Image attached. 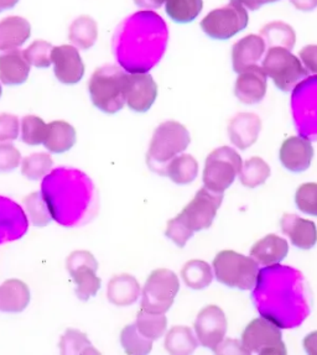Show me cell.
Here are the masks:
<instances>
[{"mask_svg":"<svg viewBox=\"0 0 317 355\" xmlns=\"http://www.w3.org/2000/svg\"><path fill=\"white\" fill-rule=\"evenodd\" d=\"M165 348L170 354H191L197 348L196 336L194 334L190 327H173L167 332Z\"/></svg>","mask_w":317,"mask_h":355,"instance_id":"83f0119b","label":"cell"},{"mask_svg":"<svg viewBox=\"0 0 317 355\" xmlns=\"http://www.w3.org/2000/svg\"><path fill=\"white\" fill-rule=\"evenodd\" d=\"M135 326L144 337L154 342L162 338L166 331L167 318L165 313H153L140 309L137 315Z\"/></svg>","mask_w":317,"mask_h":355,"instance_id":"836d02e7","label":"cell"},{"mask_svg":"<svg viewBox=\"0 0 317 355\" xmlns=\"http://www.w3.org/2000/svg\"><path fill=\"white\" fill-rule=\"evenodd\" d=\"M299 58L309 72L317 75V45H307L299 52Z\"/></svg>","mask_w":317,"mask_h":355,"instance_id":"f6af8a7d","label":"cell"},{"mask_svg":"<svg viewBox=\"0 0 317 355\" xmlns=\"http://www.w3.org/2000/svg\"><path fill=\"white\" fill-rule=\"evenodd\" d=\"M1 93H3V91H1V87H0V97H1Z\"/></svg>","mask_w":317,"mask_h":355,"instance_id":"816d5d0a","label":"cell"},{"mask_svg":"<svg viewBox=\"0 0 317 355\" xmlns=\"http://www.w3.org/2000/svg\"><path fill=\"white\" fill-rule=\"evenodd\" d=\"M134 3L140 8L153 9V8H160L165 3V0H134Z\"/></svg>","mask_w":317,"mask_h":355,"instance_id":"681fc988","label":"cell"},{"mask_svg":"<svg viewBox=\"0 0 317 355\" xmlns=\"http://www.w3.org/2000/svg\"><path fill=\"white\" fill-rule=\"evenodd\" d=\"M288 252V241L279 235L268 234L254 244L249 254L260 265L273 266L283 261Z\"/></svg>","mask_w":317,"mask_h":355,"instance_id":"7402d4cb","label":"cell"},{"mask_svg":"<svg viewBox=\"0 0 317 355\" xmlns=\"http://www.w3.org/2000/svg\"><path fill=\"white\" fill-rule=\"evenodd\" d=\"M260 36L266 41V45L269 47H284L291 50L295 46L296 35L295 31L288 24L271 23L260 30Z\"/></svg>","mask_w":317,"mask_h":355,"instance_id":"1f68e13d","label":"cell"},{"mask_svg":"<svg viewBox=\"0 0 317 355\" xmlns=\"http://www.w3.org/2000/svg\"><path fill=\"white\" fill-rule=\"evenodd\" d=\"M25 205L28 206L30 214H31V220L35 225H46L51 216L47 209L46 203L42 197V193H34L25 200Z\"/></svg>","mask_w":317,"mask_h":355,"instance_id":"b9f144b4","label":"cell"},{"mask_svg":"<svg viewBox=\"0 0 317 355\" xmlns=\"http://www.w3.org/2000/svg\"><path fill=\"white\" fill-rule=\"evenodd\" d=\"M266 77L264 69L257 64L242 71L234 86V94L238 101L248 105L259 103L266 97L268 88Z\"/></svg>","mask_w":317,"mask_h":355,"instance_id":"9a60e30c","label":"cell"},{"mask_svg":"<svg viewBox=\"0 0 317 355\" xmlns=\"http://www.w3.org/2000/svg\"><path fill=\"white\" fill-rule=\"evenodd\" d=\"M242 157L230 146H221L208 155L203 170V186L214 193L230 189L242 168Z\"/></svg>","mask_w":317,"mask_h":355,"instance_id":"8992f818","label":"cell"},{"mask_svg":"<svg viewBox=\"0 0 317 355\" xmlns=\"http://www.w3.org/2000/svg\"><path fill=\"white\" fill-rule=\"evenodd\" d=\"M30 290L23 281L17 279L6 280L0 285V311L22 312L30 304Z\"/></svg>","mask_w":317,"mask_h":355,"instance_id":"cb8c5ba5","label":"cell"},{"mask_svg":"<svg viewBox=\"0 0 317 355\" xmlns=\"http://www.w3.org/2000/svg\"><path fill=\"white\" fill-rule=\"evenodd\" d=\"M203 9V0H165L169 17L178 24L194 21Z\"/></svg>","mask_w":317,"mask_h":355,"instance_id":"d6a6232c","label":"cell"},{"mask_svg":"<svg viewBox=\"0 0 317 355\" xmlns=\"http://www.w3.org/2000/svg\"><path fill=\"white\" fill-rule=\"evenodd\" d=\"M98 37V26L92 17L82 15L69 26V40L82 50H88Z\"/></svg>","mask_w":317,"mask_h":355,"instance_id":"f1b7e54d","label":"cell"},{"mask_svg":"<svg viewBox=\"0 0 317 355\" xmlns=\"http://www.w3.org/2000/svg\"><path fill=\"white\" fill-rule=\"evenodd\" d=\"M76 130L74 126L64 121H55L47 125V134L44 145L50 153L62 154L74 148Z\"/></svg>","mask_w":317,"mask_h":355,"instance_id":"484cf974","label":"cell"},{"mask_svg":"<svg viewBox=\"0 0 317 355\" xmlns=\"http://www.w3.org/2000/svg\"><path fill=\"white\" fill-rule=\"evenodd\" d=\"M228 322L225 312L216 304H208L203 307L194 323L197 340L201 345L214 352L225 340Z\"/></svg>","mask_w":317,"mask_h":355,"instance_id":"7c38bea8","label":"cell"},{"mask_svg":"<svg viewBox=\"0 0 317 355\" xmlns=\"http://www.w3.org/2000/svg\"><path fill=\"white\" fill-rule=\"evenodd\" d=\"M31 64L24 52L10 50L0 55V80L6 86H17L28 80Z\"/></svg>","mask_w":317,"mask_h":355,"instance_id":"44dd1931","label":"cell"},{"mask_svg":"<svg viewBox=\"0 0 317 355\" xmlns=\"http://www.w3.org/2000/svg\"><path fill=\"white\" fill-rule=\"evenodd\" d=\"M140 295V285L134 276L129 274L117 275L110 281L107 296L110 302L118 307L133 304Z\"/></svg>","mask_w":317,"mask_h":355,"instance_id":"d4e9b609","label":"cell"},{"mask_svg":"<svg viewBox=\"0 0 317 355\" xmlns=\"http://www.w3.org/2000/svg\"><path fill=\"white\" fill-rule=\"evenodd\" d=\"M52 160L49 154H33L25 157L22 165V173L29 180H40L51 171Z\"/></svg>","mask_w":317,"mask_h":355,"instance_id":"8d00e7d4","label":"cell"},{"mask_svg":"<svg viewBox=\"0 0 317 355\" xmlns=\"http://www.w3.org/2000/svg\"><path fill=\"white\" fill-rule=\"evenodd\" d=\"M181 277L186 286L192 290H203L214 280L212 268L206 261L190 260L181 270Z\"/></svg>","mask_w":317,"mask_h":355,"instance_id":"f546056e","label":"cell"},{"mask_svg":"<svg viewBox=\"0 0 317 355\" xmlns=\"http://www.w3.org/2000/svg\"><path fill=\"white\" fill-rule=\"evenodd\" d=\"M280 224L284 234L288 235L295 247L309 250L316 245L317 228L312 220L285 213Z\"/></svg>","mask_w":317,"mask_h":355,"instance_id":"ac0fdd59","label":"cell"},{"mask_svg":"<svg viewBox=\"0 0 317 355\" xmlns=\"http://www.w3.org/2000/svg\"><path fill=\"white\" fill-rule=\"evenodd\" d=\"M22 161L20 151L12 144H0V171L15 170Z\"/></svg>","mask_w":317,"mask_h":355,"instance_id":"7bdbcfd3","label":"cell"},{"mask_svg":"<svg viewBox=\"0 0 317 355\" xmlns=\"http://www.w3.org/2000/svg\"><path fill=\"white\" fill-rule=\"evenodd\" d=\"M198 175V162L192 155H178L167 164L165 176L176 184H189Z\"/></svg>","mask_w":317,"mask_h":355,"instance_id":"4316f807","label":"cell"},{"mask_svg":"<svg viewBox=\"0 0 317 355\" xmlns=\"http://www.w3.org/2000/svg\"><path fill=\"white\" fill-rule=\"evenodd\" d=\"M20 123L17 115L0 114V143L12 141L19 137Z\"/></svg>","mask_w":317,"mask_h":355,"instance_id":"ee69618b","label":"cell"},{"mask_svg":"<svg viewBox=\"0 0 317 355\" xmlns=\"http://www.w3.org/2000/svg\"><path fill=\"white\" fill-rule=\"evenodd\" d=\"M53 46L45 40H36L30 45L24 55L30 64L37 69H47L52 63L51 55Z\"/></svg>","mask_w":317,"mask_h":355,"instance_id":"f35d334b","label":"cell"},{"mask_svg":"<svg viewBox=\"0 0 317 355\" xmlns=\"http://www.w3.org/2000/svg\"><path fill=\"white\" fill-rule=\"evenodd\" d=\"M266 50V41L260 35H248L232 47V64L237 73L259 62Z\"/></svg>","mask_w":317,"mask_h":355,"instance_id":"e0dca14e","label":"cell"},{"mask_svg":"<svg viewBox=\"0 0 317 355\" xmlns=\"http://www.w3.org/2000/svg\"><path fill=\"white\" fill-rule=\"evenodd\" d=\"M223 201L222 193H214L205 186L197 191L194 200L182 209V217L194 232L209 228Z\"/></svg>","mask_w":317,"mask_h":355,"instance_id":"8fae6325","label":"cell"},{"mask_svg":"<svg viewBox=\"0 0 317 355\" xmlns=\"http://www.w3.org/2000/svg\"><path fill=\"white\" fill-rule=\"evenodd\" d=\"M194 233L181 213L167 222L165 235L179 248H184Z\"/></svg>","mask_w":317,"mask_h":355,"instance_id":"ab89813d","label":"cell"},{"mask_svg":"<svg viewBox=\"0 0 317 355\" xmlns=\"http://www.w3.org/2000/svg\"><path fill=\"white\" fill-rule=\"evenodd\" d=\"M127 73L117 66H104L96 69L88 91L94 107L107 114H114L126 104Z\"/></svg>","mask_w":317,"mask_h":355,"instance_id":"3957f363","label":"cell"},{"mask_svg":"<svg viewBox=\"0 0 317 355\" xmlns=\"http://www.w3.org/2000/svg\"><path fill=\"white\" fill-rule=\"evenodd\" d=\"M295 203L301 212L317 216V184L307 182L299 186L295 193Z\"/></svg>","mask_w":317,"mask_h":355,"instance_id":"60d3db41","label":"cell"},{"mask_svg":"<svg viewBox=\"0 0 317 355\" xmlns=\"http://www.w3.org/2000/svg\"><path fill=\"white\" fill-rule=\"evenodd\" d=\"M262 130V121L258 115L239 113L228 124V134L233 145L246 150L255 144Z\"/></svg>","mask_w":317,"mask_h":355,"instance_id":"d6986e66","label":"cell"},{"mask_svg":"<svg viewBox=\"0 0 317 355\" xmlns=\"http://www.w3.org/2000/svg\"><path fill=\"white\" fill-rule=\"evenodd\" d=\"M290 3L301 12H312L317 8V0H290Z\"/></svg>","mask_w":317,"mask_h":355,"instance_id":"c3c4849f","label":"cell"},{"mask_svg":"<svg viewBox=\"0 0 317 355\" xmlns=\"http://www.w3.org/2000/svg\"><path fill=\"white\" fill-rule=\"evenodd\" d=\"M304 348L307 354L317 355V331L306 336L304 339Z\"/></svg>","mask_w":317,"mask_h":355,"instance_id":"bcb514c9","label":"cell"},{"mask_svg":"<svg viewBox=\"0 0 317 355\" xmlns=\"http://www.w3.org/2000/svg\"><path fill=\"white\" fill-rule=\"evenodd\" d=\"M26 230L28 222L22 208L0 197V243L17 239Z\"/></svg>","mask_w":317,"mask_h":355,"instance_id":"ffe728a7","label":"cell"},{"mask_svg":"<svg viewBox=\"0 0 317 355\" xmlns=\"http://www.w3.org/2000/svg\"><path fill=\"white\" fill-rule=\"evenodd\" d=\"M51 60L55 66V75L61 83L76 85L85 75V64L75 46L62 45L53 47Z\"/></svg>","mask_w":317,"mask_h":355,"instance_id":"5bb4252c","label":"cell"},{"mask_svg":"<svg viewBox=\"0 0 317 355\" xmlns=\"http://www.w3.org/2000/svg\"><path fill=\"white\" fill-rule=\"evenodd\" d=\"M121 343L127 354H149L153 348V340L139 332L135 323L121 331Z\"/></svg>","mask_w":317,"mask_h":355,"instance_id":"e575fe53","label":"cell"},{"mask_svg":"<svg viewBox=\"0 0 317 355\" xmlns=\"http://www.w3.org/2000/svg\"><path fill=\"white\" fill-rule=\"evenodd\" d=\"M61 352L64 354H88V353H94L98 354V350L93 348L92 344L87 339L86 334L75 331V329H69L60 343Z\"/></svg>","mask_w":317,"mask_h":355,"instance_id":"74e56055","label":"cell"},{"mask_svg":"<svg viewBox=\"0 0 317 355\" xmlns=\"http://www.w3.org/2000/svg\"><path fill=\"white\" fill-rule=\"evenodd\" d=\"M47 134V124L36 115H26L22 121V139L28 145L44 144Z\"/></svg>","mask_w":317,"mask_h":355,"instance_id":"d590c367","label":"cell"},{"mask_svg":"<svg viewBox=\"0 0 317 355\" xmlns=\"http://www.w3.org/2000/svg\"><path fill=\"white\" fill-rule=\"evenodd\" d=\"M239 4H242L244 8H247L249 10H258L259 8L271 3H277L279 0H237Z\"/></svg>","mask_w":317,"mask_h":355,"instance_id":"7dc6e473","label":"cell"},{"mask_svg":"<svg viewBox=\"0 0 317 355\" xmlns=\"http://www.w3.org/2000/svg\"><path fill=\"white\" fill-rule=\"evenodd\" d=\"M216 279L225 286L253 290L259 284L260 269L252 257L233 250L219 252L214 260Z\"/></svg>","mask_w":317,"mask_h":355,"instance_id":"277c9868","label":"cell"},{"mask_svg":"<svg viewBox=\"0 0 317 355\" xmlns=\"http://www.w3.org/2000/svg\"><path fill=\"white\" fill-rule=\"evenodd\" d=\"M238 176L244 187L257 189L258 186L266 184L271 176V167L263 159L254 156L243 164Z\"/></svg>","mask_w":317,"mask_h":355,"instance_id":"4dcf8cb0","label":"cell"},{"mask_svg":"<svg viewBox=\"0 0 317 355\" xmlns=\"http://www.w3.org/2000/svg\"><path fill=\"white\" fill-rule=\"evenodd\" d=\"M66 268L76 284V295L82 301L96 296L101 288L102 281L97 276L98 263L92 254L86 250H78L69 254Z\"/></svg>","mask_w":317,"mask_h":355,"instance_id":"30bf717a","label":"cell"},{"mask_svg":"<svg viewBox=\"0 0 317 355\" xmlns=\"http://www.w3.org/2000/svg\"><path fill=\"white\" fill-rule=\"evenodd\" d=\"M262 69L283 92L294 89L309 75L300 58L284 47H269Z\"/></svg>","mask_w":317,"mask_h":355,"instance_id":"52a82bcc","label":"cell"},{"mask_svg":"<svg viewBox=\"0 0 317 355\" xmlns=\"http://www.w3.org/2000/svg\"><path fill=\"white\" fill-rule=\"evenodd\" d=\"M156 97L157 85L153 76L143 72L127 75L126 103L129 108L138 113H145L155 103Z\"/></svg>","mask_w":317,"mask_h":355,"instance_id":"4fadbf2b","label":"cell"},{"mask_svg":"<svg viewBox=\"0 0 317 355\" xmlns=\"http://www.w3.org/2000/svg\"><path fill=\"white\" fill-rule=\"evenodd\" d=\"M85 176L74 170H55L42 182V197L51 218L64 225L78 220L86 208Z\"/></svg>","mask_w":317,"mask_h":355,"instance_id":"6da1fadb","label":"cell"},{"mask_svg":"<svg viewBox=\"0 0 317 355\" xmlns=\"http://www.w3.org/2000/svg\"><path fill=\"white\" fill-rule=\"evenodd\" d=\"M31 26L24 17H9L0 21V51L17 50L29 40Z\"/></svg>","mask_w":317,"mask_h":355,"instance_id":"603a6c76","label":"cell"},{"mask_svg":"<svg viewBox=\"0 0 317 355\" xmlns=\"http://www.w3.org/2000/svg\"><path fill=\"white\" fill-rule=\"evenodd\" d=\"M279 159L289 171H306L314 159L311 141L304 137H290L282 144Z\"/></svg>","mask_w":317,"mask_h":355,"instance_id":"2e32d148","label":"cell"},{"mask_svg":"<svg viewBox=\"0 0 317 355\" xmlns=\"http://www.w3.org/2000/svg\"><path fill=\"white\" fill-rule=\"evenodd\" d=\"M180 281L169 269H156L145 282L142 309L153 313H166L179 293Z\"/></svg>","mask_w":317,"mask_h":355,"instance_id":"ba28073f","label":"cell"},{"mask_svg":"<svg viewBox=\"0 0 317 355\" xmlns=\"http://www.w3.org/2000/svg\"><path fill=\"white\" fill-rule=\"evenodd\" d=\"M191 135L179 121H164L157 126L146 154V164L151 171L165 175L167 164L187 149Z\"/></svg>","mask_w":317,"mask_h":355,"instance_id":"7a4b0ae2","label":"cell"},{"mask_svg":"<svg viewBox=\"0 0 317 355\" xmlns=\"http://www.w3.org/2000/svg\"><path fill=\"white\" fill-rule=\"evenodd\" d=\"M19 0H0V12H6L8 9H12L17 6Z\"/></svg>","mask_w":317,"mask_h":355,"instance_id":"f907efd6","label":"cell"},{"mask_svg":"<svg viewBox=\"0 0 317 355\" xmlns=\"http://www.w3.org/2000/svg\"><path fill=\"white\" fill-rule=\"evenodd\" d=\"M249 17L246 8L237 0H231L223 8L214 9L203 17L201 29L214 40H228L248 26Z\"/></svg>","mask_w":317,"mask_h":355,"instance_id":"9c48e42d","label":"cell"},{"mask_svg":"<svg viewBox=\"0 0 317 355\" xmlns=\"http://www.w3.org/2000/svg\"><path fill=\"white\" fill-rule=\"evenodd\" d=\"M282 327L269 317L255 318L246 327L242 334L244 354L285 355L288 353L283 340Z\"/></svg>","mask_w":317,"mask_h":355,"instance_id":"5b68a950","label":"cell"}]
</instances>
